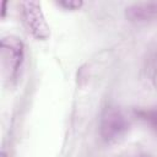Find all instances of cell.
Here are the masks:
<instances>
[{
  "instance_id": "cell-1",
  "label": "cell",
  "mask_w": 157,
  "mask_h": 157,
  "mask_svg": "<svg viewBox=\"0 0 157 157\" xmlns=\"http://www.w3.org/2000/svg\"><path fill=\"white\" fill-rule=\"evenodd\" d=\"M129 129V121L118 108H108L101 119V136L105 142L120 140Z\"/></svg>"
},
{
  "instance_id": "cell-2",
  "label": "cell",
  "mask_w": 157,
  "mask_h": 157,
  "mask_svg": "<svg viewBox=\"0 0 157 157\" xmlns=\"http://www.w3.org/2000/svg\"><path fill=\"white\" fill-rule=\"evenodd\" d=\"M22 16L27 29L40 40L47 39L50 36L49 26L44 18V15L38 1H23L22 4Z\"/></svg>"
},
{
  "instance_id": "cell-3",
  "label": "cell",
  "mask_w": 157,
  "mask_h": 157,
  "mask_svg": "<svg viewBox=\"0 0 157 157\" xmlns=\"http://www.w3.org/2000/svg\"><path fill=\"white\" fill-rule=\"evenodd\" d=\"M0 45L4 71L7 74L9 78H12L17 74L23 60V44L17 37L9 36L1 39Z\"/></svg>"
},
{
  "instance_id": "cell-4",
  "label": "cell",
  "mask_w": 157,
  "mask_h": 157,
  "mask_svg": "<svg viewBox=\"0 0 157 157\" xmlns=\"http://www.w3.org/2000/svg\"><path fill=\"white\" fill-rule=\"evenodd\" d=\"M125 15L132 22L155 21L157 20V1L134 4L126 7Z\"/></svg>"
},
{
  "instance_id": "cell-5",
  "label": "cell",
  "mask_w": 157,
  "mask_h": 157,
  "mask_svg": "<svg viewBox=\"0 0 157 157\" xmlns=\"http://www.w3.org/2000/svg\"><path fill=\"white\" fill-rule=\"evenodd\" d=\"M136 114L157 132V109H140L136 112Z\"/></svg>"
},
{
  "instance_id": "cell-6",
  "label": "cell",
  "mask_w": 157,
  "mask_h": 157,
  "mask_svg": "<svg viewBox=\"0 0 157 157\" xmlns=\"http://www.w3.org/2000/svg\"><path fill=\"white\" fill-rule=\"evenodd\" d=\"M58 4L65 9H69V10H77L82 6L83 2L80 0H63V1H59Z\"/></svg>"
},
{
  "instance_id": "cell-7",
  "label": "cell",
  "mask_w": 157,
  "mask_h": 157,
  "mask_svg": "<svg viewBox=\"0 0 157 157\" xmlns=\"http://www.w3.org/2000/svg\"><path fill=\"white\" fill-rule=\"evenodd\" d=\"M2 157H6V155H5V152H2Z\"/></svg>"
}]
</instances>
